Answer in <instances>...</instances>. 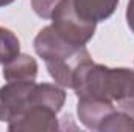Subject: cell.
Wrapping results in <instances>:
<instances>
[{"instance_id":"8fae6325","label":"cell","mask_w":134,"mask_h":132,"mask_svg":"<svg viewBox=\"0 0 134 132\" xmlns=\"http://www.w3.org/2000/svg\"><path fill=\"white\" fill-rule=\"evenodd\" d=\"M63 0H31V8L41 19H52L55 8Z\"/></svg>"},{"instance_id":"9c48e42d","label":"cell","mask_w":134,"mask_h":132,"mask_svg":"<svg viewBox=\"0 0 134 132\" xmlns=\"http://www.w3.org/2000/svg\"><path fill=\"white\" fill-rule=\"evenodd\" d=\"M20 53V42L16 34L0 27V64H5Z\"/></svg>"},{"instance_id":"4fadbf2b","label":"cell","mask_w":134,"mask_h":132,"mask_svg":"<svg viewBox=\"0 0 134 132\" xmlns=\"http://www.w3.org/2000/svg\"><path fill=\"white\" fill-rule=\"evenodd\" d=\"M13 2H16V0H0V8H3V6H8V5H11Z\"/></svg>"},{"instance_id":"5b68a950","label":"cell","mask_w":134,"mask_h":132,"mask_svg":"<svg viewBox=\"0 0 134 132\" xmlns=\"http://www.w3.org/2000/svg\"><path fill=\"white\" fill-rule=\"evenodd\" d=\"M56 110L44 104H30L24 112L8 123V129L16 132L56 131L59 128Z\"/></svg>"},{"instance_id":"7c38bea8","label":"cell","mask_w":134,"mask_h":132,"mask_svg":"<svg viewBox=\"0 0 134 132\" xmlns=\"http://www.w3.org/2000/svg\"><path fill=\"white\" fill-rule=\"evenodd\" d=\"M126 22L130 30L134 33V0L128 2V8H126Z\"/></svg>"},{"instance_id":"ba28073f","label":"cell","mask_w":134,"mask_h":132,"mask_svg":"<svg viewBox=\"0 0 134 132\" xmlns=\"http://www.w3.org/2000/svg\"><path fill=\"white\" fill-rule=\"evenodd\" d=\"M3 78L8 82L13 81H34L37 76V62L28 55H17L11 61L3 64Z\"/></svg>"},{"instance_id":"3957f363","label":"cell","mask_w":134,"mask_h":132,"mask_svg":"<svg viewBox=\"0 0 134 132\" xmlns=\"http://www.w3.org/2000/svg\"><path fill=\"white\" fill-rule=\"evenodd\" d=\"M52 27L69 44L84 47L92 39L97 23L81 19L75 11L72 0H63L52 14Z\"/></svg>"},{"instance_id":"7a4b0ae2","label":"cell","mask_w":134,"mask_h":132,"mask_svg":"<svg viewBox=\"0 0 134 132\" xmlns=\"http://www.w3.org/2000/svg\"><path fill=\"white\" fill-rule=\"evenodd\" d=\"M34 50L44 59L50 76L61 87L73 89L83 68L92 62L86 47L69 44L53 30L52 25L37 33Z\"/></svg>"},{"instance_id":"277c9868","label":"cell","mask_w":134,"mask_h":132,"mask_svg":"<svg viewBox=\"0 0 134 132\" xmlns=\"http://www.w3.org/2000/svg\"><path fill=\"white\" fill-rule=\"evenodd\" d=\"M34 81H13L0 87V121L9 123L24 112L31 101Z\"/></svg>"},{"instance_id":"8992f818","label":"cell","mask_w":134,"mask_h":132,"mask_svg":"<svg viewBox=\"0 0 134 132\" xmlns=\"http://www.w3.org/2000/svg\"><path fill=\"white\" fill-rule=\"evenodd\" d=\"M115 104L95 98H78L76 113L80 121L91 131H100L104 120L115 112Z\"/></svg>"},{"instance_id":"6da1fadb","label":"cell","mask_w":134,"mask_h":132,"mask_svg":"<svg viewBox=\"0 0 134 132\" xmlns=\"http://www.w3.org/2000/svg\"><path fill=\"white\" fill-rule=\"evenodd\" d=\"M78 98H95L117 104L134 118V70L87 64L80 73L75 87Z\"/></svg>"},{"instance_id":"52a82bcc","label":"cell","mask_w":134,"mask_h":132,"mask_svg":"<svg viewBox=\"0 0 134 132\" xmlns=\"http://www.w3.org/2000/svg\"><path fill=\"white\" fill-rule=\"evenodd\" d=\"M72 3L81 19L97 23L114 14L119 0H72Z\"/></svg>"},{"instance_id":"30bf717a","label":"cell","mask_w":134,"mask_h":132,"mask_svg":"<svg viewBox=\"0 0 134 132\" xmlns=\"http://www.w3.org/2000/svg\"><path fill=\"white\" fill-rule=\"evenodd\" d=\"M111 131H134V118L123 112V110H115L112 112L104 123L101 124L100 132H111Z\"/></svg>"}]
</instances>
